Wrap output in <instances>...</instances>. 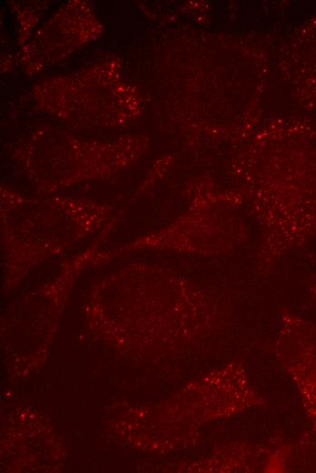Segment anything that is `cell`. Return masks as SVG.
Returning <instances> with one entry per match:
<instances>
[]
</instances>
